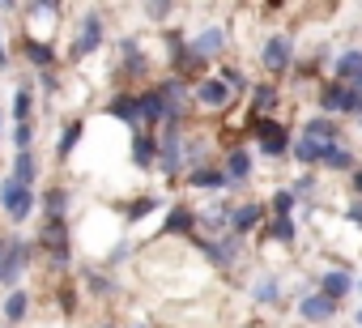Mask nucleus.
Here are the masks:
<instances>
[{"instance_id":"obj_1","label":"nucleus","mask_w":362,"mask_h":328,"mask_svg":"<svg viewBox=\"0 0 362 328\" xmlns=\"http://www.w3.org/2000/svg\"><path fill=\"white\" fill-rule=\"evenodd\" d=\"M0 205L9 209L13 222H22V218L35 209V192H30L26 184H18V180H5V184H0Z\"/></svg>"},{"instance_id":"obj_2","label":"nucleus","mask_w":362,"mask_h":328,"mask_svg":"<svg viewBox=\"0 0 362 328\" xmlns=\"http://www.w3.org/2000/svg\"><path fill=\"white\" fill-rule=\"evenodd\" d=\"M320 102H324V111H362V98L354 94V86H341V81L324 86Z\"/></svg>"},{"instance_id":"obj_3","label":"nucleus","mask_w":362,"mask_h":328,"mask_svg":"<svg viewBox=\"0 0 362 328\" xmlns=\"http://www.w3.org/2000/svg\"><path fill=\"white\" fill-rule=\"evenodd\" d=\"M158 98H162V107H166L170 119H179V115L188 111V90H184V81H175V77L158 86Z\"/></svg>"},{"instance_id":"obj_4","label":"nucleus","mask_w":362,"mask_h":328,"mask_svg":"<svg viewBox=\"0 0 362 328\" xmlns=\"http://www.w3.org/2000/svg\"><path fill=\"white\" fill-rule=\"evenodd\" d=\"M26 256H30V247L26 243H9V252H5V264H0V281H18V273L26 269Z\"/></svg>"},{"instance_id":"obj_5","label":"nucleus","mask_w":362,"mask_h":328,"mask_svg":"<svg viewBox=\"0 0 362 328\" xmlns=\"http://www.w3.org/2000/svg\"><path fill=\"white\" fill-rule=\"evenodd\" d=\"M179 167H184V158H179V128L170 124L166 128V141H162V171L166 175H179Z\"/></svg>"},{"instance_id":"obj_6","label":"nucleus","mask_w":362,"mask_h":328,"mask_svg":"<svg viewBox=\"0 0 362 328\" xmlns=\"http://www.w3.org/2000/svg\"><path fill=\"white\" fill-rule=\"evenodd\" d=\"M260 60H264V64H269L273 73H281V69L290 64V39H286V35L269 39V43H264V56H260Z\"/></svg>"},{"instance_id":"obj_7","label":"nucleus","mask_w":362,"mask_h":328,"mask_svg":"<svg viewBox=\"0 0 362 328\" xmlns=\"http://www.w3.org/2000/svg\"><path fill=\"white\" fill-rule=\"evenodd\" d=\"M197 102H205V107H226V102H230V90H226V81H222V77H214V81H201V86H197Z\"/></svg>"},{"instance_id":"obj_8","label":"nucleus","mask_w":362,"mask_h":328,"mask_svg":"<svg viewBox=\"0 0 362 328\" xmlns=\"http://www.w3.org/2000/svg\"><path fill=\"white\" fill-rule=\"evenodd\" d=\"M201 252H205V260H214V264H222V269H230V264L239 260L235 239H222V243H205V239H201Z\"/></svg>"},{"instance_id":"obj_9","label":"nucleus","mask_w":362,"mask_h":328,"mask_svg":"<svg viewBox=\"0 0 362 328\" xmlns=\"http://www.w3.org/2000/svg\"><path fill=\"white\" fill-rule=\"evenodd\" d=\"M98 43H103V22H98V18H86V22H81V35H77V47H73V52H77V56H90Z\"/></svg>"},{"instance_id":"obj_10","label":"nucleus","mask_w":362,"mask_h":328,"mask_svg":"<svg viewBox=\"0 0 362 328\" xmlns=\"http://www.w3.org/2000/svg\"><path fill=\"white\" fill-rule=\"evenodd\" d=\"M256 132H260V145H264V153H281V149H286V128H281V124H273V119H260V124H256Z\"/></svg>"},{"instance_id":"obj_11","label":"nucleus","mask_w":362,"mask_h":328,"mask_svg":"<svg viewBox=\"0 0 362 328\" xmlns=\"http://www.w3.org/2000/svg\"><path fill=\"white\" fill-rule=\"evenodd\" d=\"M43 247H52V256H56V252H69V226H64V218H47V226H43Z\"/></svg>"},{"instance_id":"obj_12","label":"nucleus","mask_w":362,"mask_h":328,"mask_svg":"<svg viewBox=\"0 0 362 328\" xmlns=\"http://www.w3.org/2000/svg\"><path fill=\"white\" fill-rule=\"evenodd\" d=\"M136 115H141L145 124H162V119H166V107H162L158 90H149V94H141V98H136Z\"/></svg>"},{"instance_id":"obj_13","label":"nucleus","mask_w":362,"mask_h":328,"mask_svg":"<svg viewBox=\"0 0 362 328\" xmlns=\"http://www.w3.org/2000/svg\"><path fill=\"white\" fill-rule=\"evenodd\" d=\"M298 311H303V320H328V315L337 311V303L324 298V294H307V298L298 303Z\"/></svg>"},{"instance_id":"obj_14","label":"nucleus","mask_w":362,"mask_h":328,"mask_svg":"<svg viewBox=\"0 0 362 328\" xmlns=\"http://www.w3.org/2000/svg\"><path fill=\"white\" fill-rule=\"evenodd\" d=\"M303 136H311V141H320V145H337V136H341V128H337L332 119H307V128H303Z\"/></svg>"},{"instance_id":"obj_15","label":"nucleus","mask_w":362,"mask_h":328,"mask_svg":"<svg viewBox=\"0 0 362 328\" xmlns=\"http://www.w3.org/2000/svg\"><path fill=\"white\" fill-rule=\"evenodd\" d=\"M260 213H264L260 205H239V209H230V230H235V235H247V230L260 222Z\"/></svg>"},{"instance_id":"obj_16","label":"nucleus","mask_w":362,"mask_h":328,"mask_svg":"<svg viewBox=\"0 0 362 328\" xmlns=\"http://www.w3.org/2000/svg\"><path fill=\"white\" fill-rule=\"evenodd\" d=\"M349 286H354V277L349 273H324V281H320V290H324V298H341V294H349Z\"/></svg>"},{"instance_id":"obj_17","label":"nucleus","mask_w":362,"mask_h":328,"mask_svg":"<svg viewBox=\"0 0 362 328\" xmlns=\"http://www.w3.org/2000/svg\"><path fill=\"white\" fill-rule=\"evenodd\" d=\"M358 77H362V52L337 56V81H358Z\"/></svg>"},{"instance_id":"obj_18","label":"nucleus","mask_w":362,"mask_h":328,"mask_svg":"<svg viewBox=\"0 0 362 328\" xmlns=\"http://www.w3.org/2000/svg\"><path fill=\"white\" fill-rule=\"evenodd\" d=\"M320 162H324V167H332V171H354V153L345 145H328Z\"/></svg>"},{"instance_id":"obj_19","label":"nucleus","mask_w":362,"mask_h":328,"mask_svg":"<svg viewBox=\"0 0 362 328\" xmlns=\"http://www.w3.org/2000/svg\"><path fill=\"white\" fill-rule=\"evenodd\" d=\"M192 226H197V213H192V209H184V205L166 213V230H170V235H188Z\"/></svg>"},{"instance_id":"obj_20","label":"nucleus","mask_w":362,"mask_h":328,"mask_svg":"<svg viewBox=\"0 0 362 328\" xmlns=\"http://www.w3.org/2000/svg\"><path fill=\"white\" fill-rule=\"evenodd\" d=\"M35 175H39V162H35V153H30V149H26V153H18V162H13V180L30 188V184H35Z\"/></svg>"},{"instance_id":"obj_21","label":"nucleus","mask_w":362,"mask_h":328,"mask_svg":"<svg viewBox=\"0 0 362 328\" xmlns=\"http://www.w3.org/2000/svg\"><path fill=\"white\" fill-rule=\"evenodd\" d=\"M222 43H226L222 30H205V35L192 43V52H197V56H214V52H222Z\"/></svg>"},{"instance_id":"obj_22","label":"nucleus","mask_w":362,"mask_h":328,"mask_svg":"<svg viewBox=\"0 0 362 328\" xmlns=\"http://www.w3.org/2000/svg\"><path fill=\"white\" fill-rule=\"evenodd\" d=\"M111 115H119V119H128L132 128L141 124V115H136V98H132V94H119V98L111 102Z\"/></svg>"},{"instance_id":"obj_23","label":"nucleus","mask_w":362,"mask_h":328,"mask_svg":"<svg viewBox=\"0 0 362 328\" xmlns=\"http://www.w3.org/2000/svg\"><path fill=\"white\" fill-rule=\"evenodd\" d=\"M324 149H328V145H320V141H311V136H298L294 158H298V162H320V158H324Z\"/></svg>"},{"instance_id":"obj_24","label":"nucleus","mask_w":362,"mask_h":328,"mask_svg":"<svg viewBox=\"0 0 362 328\" xmlns=\"http://www.w3.org/2000/svg\"><path fill=\"white\" fill-rule=\"evenodd\" d=\"M247 171H252V158H247L243 149H235V153L226 158V180H243Z\"/></svg>"},{"instance_id":"obj_25","label":"nucleus","mask_w":362,"mask_h":328,"mask_svg":"<svg viewBox=\"0 0 362 328\" xmlns=\"http://www.w3.org/2000/svg\"><path fill=\"white\" fill-rule=\"evenodd\" d=\"M26 307H30V298H26V290H13V294L5 298V315H9L13 324H18V320L26 315Z\"/></svg>"},{"instance_id":"obj_26","label":"nucleus","mask_w":362,"mask_h":328,"mask_svg":"<svg viewBox=\"0 0 362 328\" xmlns=\"http://www.w3.org/2000/svg\"><path fill=\"white\" fill-rule=\"evenodd\" d=\"M132 158H136V167H149V162H153V141L149 136H136L132 141Z\"/></svg>"},{"instance_id":"obj_27","label":"nucleus","mask_w":362,"mask_h":328,"mask_svg":"<svg viewBox=\"0 0 362 328\" xmlns=\"http://www.w3.org/2000/svg\"><path fill=\"white\" fill-rule=\"evenodd\" d=\"M77 141H81V124H69V128L60 132V149H56V153H60V158H69Z\"/></svg>"},{"instance_id":"obj_28","label":"nucleus","mask_w":362,"mask_h":328,"mask_svg":"<svg viewBox=\"0 0 362 328\" xmlns=\"http://www.w3.org/2000/svg\"><path fill=\"white\" fill-rule=\"evenodd\" d=\"M192 184L197 188H226V175H218V171H192Z\"/></svg>"},{"instance_id":"obj_29","label":"nucleus","mask_w":362,"mask_h":328,"mask_svg":"<svg viewBox=\"0 0 362 328\" xmlns=\"http://www.w3.org/2000/svg\"><path fill=\"white\" fill-rule=\"evenodd\" d=\"M64 205H69V192H64V188H52V192H47V213H52V218H64Z\"/></svg>"},{"instance_id":"obj_30","label":"nucleus","mask_w":362,"mask_h":328,"mask_svg":"<svg viewBox=\"0 0 362 328\" xmlns=\"http://www.w3.org/2000/svg\"><path fill=\"white\" fill-rule=\"evenodd\" d=\"M26 56H30V64H52V47L47 43H26Z\"/></svg>"},{"instance_id":"obj_31","label":"nucleus","mask_w":362,"mask_h":328,"mask_svg":"<svg viewBox=\"0 0 362 328\" xmlns=\"http://www.w3.org/2000/svg\"><path fill=\"white\" fill-rule=\"evenodd\" d=\"M124 69H128V73H141V69H145V56H141V47L124 43Z\"/></svg>"},{"instance_id":"obj_32","label":"nucleus","mask_w":362,"mask_h":328,"mask_svg":"<svg viewBox=\"0 0 362 328\" xmlns=\"http://www.w3.org/2000/svg\"><path fill=\"white\" fill-rule=\"evenodd\" d=\"M13 115H18L22 124H30V90H18V98H13Z\"/></svg>"},{"instance_id":"obj_33","label":"nucleus","mask_w":362,"mask_h":328,"mask_svg":"<svg viewBox=\"0 0 362 328\" xmlns=\"http://www.w3.org/2000/svg\"><path fill=\"white\" fill-rule=\"evenodd\" d=\"M222 222H230V213H226V209H209V213L201 218V226H205L209 235H214V230H222Z\"/></svg>"},{"instance_id":"obj_34","label":"nucleus","mask_w":362,"mask_h":328,"mask_svg":"<svg viewBox=\"0 0 362 328\" xmlns=\"http://www.w3.org/2000/svg\"><path fill=\"white\" fill-rule=\"evenodd\" d=\"M269 230H273V235H277L281 243H294V222H290V218H277V222H273Z\"/></svg>"},{"instance_id":"obj_35","label":"nucleus","mask_w":362,"mask_h":328,"mask_svg":"<svg viewBox=\"0 0 362 328\" xmlns=\"http://www.w3.org/2000/svg\"><path fill=\"white\" fill-rule=\"evenodd\" d=\"M222 81H226V90H230V94H235V90H247V81H243V73H239V69H226V73H222Z\"/></svg>"},{"instance_id":"obj_36","label":"nucleus","mask_w":362,"mask_h":328,"mask_svg":"<svg viewBox=\"0 0 362 328\" xmlns=\"http://www.w3.org/2000/svg\"><path fill=\"white\" fill-rule=\"evenodd\" d=\"M256 298H260V303L277 298V281H260V286H256Z\"/></svg>"},{"instance_id":"obj_37","label":"nucleus","mask_w":362,"mask_h":328,"mask_svg":"<svg viewBox=\"0 0 362 328\" xmlns=\"http://www.w3.org/2000/svg\"><path fill=\"white\" fill-rule=\"evenodd\" d=\"M30 136H35V132H30V124H18V132H13V141L22 145V153H26V145H30Z\"/></svg>"},{"instance_id":"obj_38","label":"nucleus","mask_w":362,"mask_h":328,"mask_svg":"<svg viewBox=\"0 0 362 328\" xmlns=\"http://www.w3.org/2000/svg\"><path fill=\"white\" fill-rule=\"evenodd\" d=\"M269 102H273V90H269V86H260V90H256V111H264Z\"/></svg>"},{"instance_id":"obj_39","label":"nucleus","mask_w":362,"mask_h":328,"mask_svg":"<svg viewBox=\"0 0 362 328\" xmlns=\"http://www.w3.org/2000/svg\"><path fill=\"white\" fill-rule=\"evenodd\" d=\"M311 188H315V180H311V175H307V180H298V184H294V188H290V197H307V192H311Z\"/></svg>"},{"instance_id":"obj_40","label":"nucleus","mask_w":362,"mask_h":328,"mask_svg":"<svg viewBox=\"0 0 362 328\" xmlns=\"http://www.w3.org/2000/svg\"><path fill=\"white\" fill-rule=\"evenodd\" d=\"M273 205H277V213L286 218V213H290V205H294V197H290V192H277V201H273Z\"/></svg>"},{"instance_id":"obj_41","label":"nucleus","mask_w":362,"mask_h":328,"mask_svg":"<svg viewBox=\"0 0 362 328\" xmlns=\"http://www.w3.org/2000/svg\"><path fill=\"white\" fill-rule=\"evenodd\" d=\"M149 209H153V201H136V205H132V209H128V218H145V213H149Z\"/></svg>"},{"instance_id":"obj_42","label":"nucleus","mask_w":362,"mask_h":328,"mask_svg":"<svg viewBox=\"0 0 362 328\" xmlns=\"http://www.w3.org/2000/svg\"><path fill=\"white\" fill-rule=\"evenodd\" d=\"M60 307H64V311H73V307H77V294H73V290H69V286H64V290H60Z\"/></svg>"},{"instance_id":"obj_43","label":"nucleus","mask_w":362,"mask_h":328,"mask_svg":"<svg viewBox=\"0 0 362 328\" xmlns=\"http://www.w3.org/2000/svg\"><path fill=\"white\" fill-rule=\"evenodd\" d=\"M349 218H354V222L362 226V205H354V209H349Z\"/></svg>"},{"instance_id":"obj_44","label":"nucleus","mask_w":362,"mask_h":328,"mask_svg":"<svg viewBox=\"0 0 362 328\" xmlns=\"http://www.w3.org/2000/svg\"><path fill=\"white\" fill-rule=\"evenodd\" d=\"M354 188H358V192H362V171H354Z\"/></svg>"},{"instance_id":"obj_45","label":"nucleus","mask_w":362,"mask_h":328,"mask_svg":"<svg viewBox=\"0 0 362 328\" xmlns=\"http://www.w3.org/2000/svg\"><path fill=\"white\" fill-rule=\"evenodd\" d=\"M5 252H9V243H5V239H0V264H5Z\"/></svg>"},{"instance_id":"obj_46","label":"nucleus","mask_w":362,"mask_h":328,"mask_svg":"<svg viewBox=\"0 0 362 328\" xmlns=\"http://www.w3.org/2000/svg\"><path fill=\"white\" fill-rule=\"evenodd\" d=\"M354 94H358V98H362V77H358V81H354Z\"/></svg>"},{"instance_id":"obj_47","label":"nucleus","mask_w":362,"mask_h":328,"mask_svg":"<svg viewBox=\"0 0 362 328\" xmlns=\"http://www.w3.org/2000/svg\"><path fill=\"white\" fill-rule=\"evenodd\" d=\"M0 69H5V43H0Z\"/></svg>"},{"instance_id":"obj_48","label":"nucleus","mask_w":362,"mask_h":328,"mask_svg":"<svg viewBox=\"0 0 362 328\" xmlns=\"http://www.w3.org/2000/svg\"><path fill=\"white\" fill-rule=\"evenodd\" d=\"M358 324H362V311H358Z\"/></svg>"}]
</instances>
